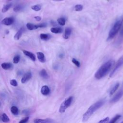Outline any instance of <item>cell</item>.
Instances as JSON below:
<instances>
[{
  "instance_id": "1",
  "label": "cell",
  "mask_w": 123,
  "mask_h": 123,
  "mask_svg": "<svg viewBox=\"0 0 123 123\" xmlns=\"http://www.w3.org/2000/svg\"><path fill=\"white\" fill-rule=\"evenodd\" d=\"M114 63V61L111 60H109L104 63L99 67V68L95 73V78L98 79H100L106 75L111 69Z\"/></svg>"
},
{
  "instance_id": "2",
  "label": "cell",
  "mask_w": 123,
  "mask_h": 123,
  "mask_svg": "<svg viewBox=\"0 0 123 123\" xmlns=\"http://www.w3.org/2000/svg\"><path fill=\"white\" fill-rule=\"evenodd\" d=\"M105 102V99H100L99 100L97 101L96 103L90 106L88 110L86 111V112L84 114L83 116L82 121L83 122H86L97 110H98L104 104Z\"/></svg>"
},
{
  "instance_id": "3",
  "label": "cell",
  "mask_w": 123,
  "mask_h": 123,
  "mask_svg": "<svg viewBox=\"0 0 123 123\" xmlns=\"http://www.w3.org/2000/svg\"><path fill=\"white\" fill-rule=\"evenodd\" d=\"M123 23V17H121L119 20L116 22V23L114 24L110 30L108 37L107 38V40H111L112 39L115 35L117 34V33L118 32L119 30L120 29L121 26H122Z\"/></svg>"
},
{
  "instance_id": "4",
  "label": "cell",
  "mask_w": 123,
  "mask_h": 123,
  "mask_svg": "<svg viewBox=\"0 0 123 123\" xmlns=\"http://www.w3.org/2000/svg\"><path fill=\"white\" fill-rule=\"evenodd\" d=\"M73 100V96H70L68 98L66 99L61 105V106L59 109V112L61 113L64 112L66 109H67L71 105Z\"/></svg>"
},
{
  "instance_id": "5",
  "label": "cell",
  "mask_w": 123,
  "mask_h": 123,
  "mask_svg": "<svg viewBox=\"0 0 123 123\" xmlns=\"http://www.w3.org/2000/svg\"><path fill=\"white\" fill-rule=\"evenodd\" d=\"M47 26V24L45 23H41L38 25H35L30 23H28L26 24V27L29 30H33L38 28H43Z\"/></svg>"
},
{
  "instance_id": "6",
  "label": "cell",
  "mask_w": 123,
  "mask_h": 123,
  "mask_svg": "<svg viewBox=\"0 0 123 123\" xmlns=\"http://www.w3.org/2000/svg\"><path fill=\"white\" fill-rule=\"evenodd\" d=\"M123 96V89H121L119 90L111 99L110 102L115 103L118 101Z\"/></svg>"
},
{
  "instance_id": "7",
  "label": "cell",
  "mask_w": 123,
  "mask_h": 123,
  "mask_svg": "<svg viewBox=\"0 0 123 123\" xmlns=\"http://www.w3.org/2000/svg\"><path fill=\"white\" fill-rule=\"evenodd\" d=\"M14 21V19L13 17H6L4 18L1 21V24L5 25H10L13 24Z\"/></svg>"
},
{
  "instance_id": "8",
  "label": "cell",
  "mask_w": 123,
  "mask_h": 123,
  "mask_svg": "<svg viewBox=\"0 0 123 123\" xmlns=\"http://www.w3.org/2000/svg\"><path fill=\"white\" fill-rule=\"evenodd\" d=\"M34 123H56V122L50 118H47L45 119H36L34 121Z\"/></svg>"
},
{
  "instance_id": "9",
  "label": "cell",
  "mask_w": 123,
  "mask_h": 123,
  "mask_svg": "<svg viewBox=\"0 0 123 123\" xmlns=\"http://www.w3.org/2000/svg\"><path fill=\"white\" fill-rule=\"evenodd\" d=\"M32 77V74L30 72H28L26 73L23 76L21 79V83L22 84L25 83L28 81Z\"/></svg>"
},
{
  "instance_id": "10",
  "label": "cell",
  "mask_w": 123,
  "mask_h": 123,
  "mask_svg": "<svg viewBox=\"0 0 123 123\" xmlns=\"http://www.w3.org/2000/svg\"><path fill=\"white\" fill-rule=\"evenodd\" d=\"M123 64V59L122 58H121V59H120L118 61V62L117 63V64H116L115 67H114V68L113 69V71H112L111 72V74H110V77L112 76L113 75V74H114V73L116 72V71L121 67V66Z\"/></svg>"
},
{
  "instance_id": "11",
  "label": "cell",
  "mask_w": 123,
  "mask_h": 123,
  "mask_svg": "<svg viewBox=\"0 0 123 123\" xmlns=\"http://www.w3.org/2000/svg\"><path fill=\"white\" fill-rule=\"evenodd\" d=\"M25 28L24 26L21 27L18 30V31L16 32V33L15 34V35L14 36V39L16 40H19L21 38L22 34H23L24 32L25 31Z\"/></svg>"
},
{
  "instance_id": "12",
  "label": "cell",
  "mask_w": 123,
  "mask_h": 123,
  "mask_svg": "<svg viewBox=\"0 0 123 123\" xmlns=\"http://www.w3.org/2000/svg\"><path fill=\"white\" fill-rule=\"evenodd\" d=\"M23 52L25 56L29 57L32 61H36V57L34 53H33L32 52H31L30 51L26 50H23Z\"/></svg>"
},
{
  "instance_id": "13",
  "label": "cell",
  "mask_w": 123,
  "mask_h": 123,
  "mask_svg": "<svg viewBox=\"0 0 123 123\" xmlns=\"http://www.w3.org/2000/svg\"><path fill=\"white\" fill-rule=\"evenodd\" d=\"M41 92L42 95L47 96L50 93V89L47 86H43L41 87Z\"/></svg>"
},
{
  "instance_id": "14",
  "label": "cell",
  "mask_w": 123,
  "mask_h": 123,
  "mask_svg": "<svg viewBox=\"0 0 123 123\" xmlns=\"http://www.w3.org/2000/svg\"><path fill=\"white\" fill-rule=\"evenodd\" d=\"M37 57L39 61L42 63H44L46 62V59L44 54L41 52H37Z\"/></svg>"
},
{
  "instance_id": "15",
  "label": "cell",
  "mask_w": 123,
  "mask_h": 123,
  "mask_svg": "<svg viewBox=\"0 0 123 123\" xmlns=\"http://www.w3.org/2000/svg\"><path fill=\"white\" fill-rule=\"evenodd\" d=\"M71 32H72L71 28L70 27H66L65 29L64 34V35L63 36L64 38L65 39H68L70 37L71 34Z\"/></svg>"
},
{
  "instance_id": "16",
  "label": "cell",
  "mask_w": 123,
  "mask_h": 123,
  "mask_svg": "<svg viewBox=\"0 0 123 123\" xmlns=\"http://www.w3.org/2000/svg\"><path fill=\"white\" fill-rule=\"evenodd\" d=\"M1 67L4 70H9L12 68L13 65L10 62H3L1 64Z\"/></svg>"
},
{
  "instance_id": "17",
  "label": "cell",
  "mask_w": 123,
  "mask_h": 123,
  "mask_svg": "<svg viewBox=\"0 0 123 123\" xmlns=\"http://www.w3.org/2000/svg\"><path fill=\"white\" fill-rule=\"evenodd\" d=\"M119 85H120L119 83H116V84L114 85V86L111 89V90H110V92H109V94H110V96L112 95L114 93V92H115L117 90V89L118 88V87H119Z\"/></svg>"
},
{
  "instance_id": "18",
  "label": "cell",
  "mask_w": 123,
  "mask_h": 123,
  "mask_svg": "<svg viewBox=\"0 0 123 123\" xmlns=\"http://www.w3.org/2000/svg\"><path fill=\"white\" fill-rule=\"evenodd\" d=\"M39 75H40V76L41 77H42V78H44V79H47V78H49L48 74L47 71H46V70L44 69H42V70L40 71V72H39Z\"/></svg>"
},
{
  "instance_id": "19",
  "label": "cell",
  "mask_w": 123,
  "mask_h": 123,
  "mask_svg": "<svg viewBox=\"0 0 123 123\" xmlns=\"http://www.w3.org/2000/svg\"><path fill=\"white\" fill-rule=\"evenodd\" d=\"M50 31L52 33H55V34H59L61 33L62 32V29L60 27H52L50 29Z\"/></svg>"
},
{
  "instance_id": "20",
  "label": "cell",
  "mask_w": 123,
  "mask_h": 123,
  "mask_svg": "<svg viewBox=\"0 0 123 123\" xmlns=\"http://www.w3.org/2000/svg\"><path fill=\"white\" fill-rule=\"evenodd\" d=\"M40 37L42 40H49L51 37V36L48 34L42 33V34H40Z\"/></svg>"
},
{
  "instance_id": "21",
  "label": "cell",
  "mask_w": 123,
  "mask_h": 123,
  "mask_svg": "<svg viewBox=\"0 0 123 123\" xmlns=\"http://www.w3.org/2000/svg\"><path fill=\"white\" fill-rule=\"evenodd\" d=\"M12 5V4L11 3L7 4H6V5H4L3 6V7H2V10H1L2 12L4 13V12H6L7 11H8L9 10V9L11 7Z\"/></svg>"
},
{
  "instance_id": "22",
  "label": "cell",
  "mask_w": 123,
  "mask_h": 123,
  "mask_svg": "<svg viewBox=\"0 0 123 123\" xmlns=\"http://www.w3.org/2000/svg\"><path fill=\"white\" fill-rule=\"evenodd\" d=\"M11 111L14 115H17L19 113V111H18V108L14 106H12L11 108Z\"/></svg>"
},
{
  "instance_id": "23",
  "label": "cell",
  "mask_w": 123,
  "mask_h": 123,
  "mask_svg": "<svg viewBox=\"0 0 123 123\" xmlns=\"http://www.w3.org/2000/svg\"><path fill=\"white\" fill-rule=\"evenodd\" d=\"M1 120L4 123H8L10 121V119L9 117L7 116V115L6 113H4L2 115Z\"/></svg>"
},
{
  "instance_id": "24",
  "label": "cell",
  "mask_w": 123,
  "mask_h": 123,
  "mask_svg": "<svg viewBox=\"0 0 123 123\" xmlns=\"http://www.w3.org/2000/svg\"><path fill=\"white\" fill-rule=\"evenodd\" d=\"M121 117V115L120 114L116 115L113 118H112L111 120L108 123H115L116 121Z\"/></svg>"
},
{
  "instance_id": "25",
  "label": "cell",
  "mask_w": 123,
  "mask_h": 123,
  "mask_svg": "<svg viewBox=\"0 0 123 123\" xmlns=\"http://www.w3.org/2000/svg\"><path fill=\"white\" fill-rule=\"evenodd\" d=\"M31 9L35 11H39L41 9V6L39 4L34 5L31 7Z\"/></svg>"
},
{
  "instance_id": "26",
  "label": "cell",
  "mask_w": 123,
  "mask_h": 123,
  "mask_svg": "<svg viewBox=\"0 0 123 123\" xmlns=\"http://www.w3.org/2000/svg\"><path fill=\"white\" fill-rule=\"evenodd\" d=\"M58 24L61 25H64L65 24V19L64 18H59L57 19Z\"/></svg>"
},
{
  "instance_id": "27",
  "label": "cell",
  "mask_w": 123,
  "mask_h": 123,
  "mask_svg": "<svg viewBox=\"0 0 123 123\" xmlns=\"http://www.w3.org/2000/svg\"><path fill=\"white\" fill-rule=\"evenodd\" d=\"M83 9V6L81 4H77L74 7V10L76 11L79 12L81 11Z\"/></svg>"
},
{
  "instance_id": "28",
  "label": "cell",
  "mask_w": 123,
  "mask_h": 123,
  "mask_svg": "<svg viewBox=\"0 0 123 123\" xmlns=\"http://www.w3.org/2000/svg\"><path fill=\"white\" fill-rule=\"evenodd\" d=\"M20 55H16L13 59V62L14 63H18L20 61Z\"/></svg>"
},
{
  "instance_id": "29",
  "label": "cell",
  "mask_w": 123,
  "mask_h": 123,
  "mask_svg": "<svg viewBox=\"0 0 123 123\" xmlns=\"http://www.w3.org/2000/svg\"><path fill=\"white\" fill-rule=\"evenodd\" d=\"M23 7L22 5H17L16 6H15L14 8H13V11L15 12H18L19 11H20V10H22Z\"/></svg>"
},
{
  "instance_id": "30",
  "label": "cell",
  "mask_w": 123,
  "mask_h": 123,
  "mask_svg": "<svg viewBox=\"0 0 123 123\" xmlns=\"http://www.w3.org/2000/svg\"><path fill=\"white\" fill-rule=\"evenodd\" d=\"M72 62H73V63H74L77 67H79L80 66V62L77 61V60H76L74 58H73L72 60Z\"/></svg>"
},
{
  "instance_id": "31",
  "label": "cell",
  "mask_w": 123,
  "mask_h": 123,
  "mask_svg": "<svg viewBox=\"0 0 123 123\" xmlns=\"http://www.w3.org/2000/svg\"><path fill=\"white\" fill-rule=\"evenodd\" d=\"M109 121V118L108 117H107L100 121H99L98 123H108Z\"/></svg>"
},
{
  "instance_id": "32",
  "label": "cell",
  "mask_w": 123,
  "mask_h": 123,
  "mask_svg": "<svg viewBox=\"0 0 123 123\" xmlns=\"http://www.w3.org/2000/svg\"><path fill=\"white\" fill-rule=\"evenodd\" d=\"M10 84L12 86H16L18 85V83L15 79H12L10 81Z\"/></svg>"
},
{
  "instance_id": "33",
  "label": "cell",
  "mask_w": 123,
  "mask_h": 123,
  "mask_svg": "<svg viewBox=\"0 0 123 123\" xmlns=\"http://www.w3.org/2000/svg\"><path fill=\"white\" fill-rule=\"evenodd\" d=\"M29 117L27 116L25 118L21 120L18 123H27L29 120Z\"/></svg>"
},
{
  "instance_id": "34",
  "label": "cell",
  "mask_w": 123,
  "mask_h": 123,
  "mask_svg": "<svg viewBox=\"0 0 123 123\" xmlns=\"http://www.w3.org/2000/svg\"><path fill=\"white\" fill-rule=\"evenodd\" d=\"M22 113H23L24 115H28L29 114L30 112H29V111L28 110H24V111H23Z\"/></svg>"
},
{
  "instance_id": "35",
  "label": "cell",
  "mask_w": 123,
  "mask_h": 123,
  "mask_svg": "<svg viewBox=\"0 0 123 123\" xmlns=\"http://www.w3.org/2000/svg\"><path fill=\"white\" fill-rule=\"evenodd\" d=\"M34 18L36 19V21H40L41 20V17L39 16H36L34 17Z\"/></svg>"
},
{
  "instance_id": "36",
  "label": "cell",
  "mask_w": 123,
  "mask_h": 123,
  "mask_svg": "<svg viewBox=\"0 0 123 123\" xmlns=\"http://www.w3.org/2000/svg\"><path fill=\"white\" fill-rule=\"evenodd\" d=\"M120 35L122 37H123V25L122 26V28H121V30L120 31Z\"/></svg>"
},
{
  "instance_id": "37",
  "label": "cell",
  "mask_w": 123,
  "mask_h": 123,
  "mask_svg": "<svg viewBox=\"0 0 123 123\" xmlns=\"http://www.w3.org/2000/svg\"><path fill=\"white\" fill-rule=\"evenodd\" d=\"M63 57H64V56H63V54H60L59 55V57H60V58H62Z\"/></svg>"
},
{
  "instance_id": "38",
  "label": "cell",
  "mask_w": 123,
  "mask_h": 123,
  "mask_svg": "<svg viewBox=\"0 0 123 123\" xmlns=\"http://www.w3.org/2000/svg\"><path fill=\"white\" fill-rule=\"evenodd\" d=\"M54 1H61V0H53Z\"/></svg>"
},
{
  "instance_id": "39",
  "label": "cell",
  "mask_w": 123,
  "mask_h": 123,
  "mask_svg": "<svg viewBox=\"0 0 123 123\" xmlns=\"http://www.w3.org/2000/svg\"><path fill=\"white\" fill-rule=\"evenodd\" d=\"M121 123H123V122H122Z\"/></svg>"
},
{
  "instance_id": "40",
  "label": "cell",
  "mask_w": 123,
  "mask_h": 123,
  "mask_svg": "<svg viewBox=\"0 0 123 123\" xmlns=\"http://www.w3.org/2000/svg\"></svg>"
}]
</instances>
